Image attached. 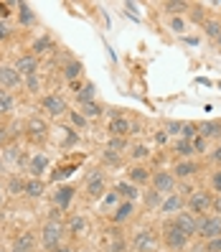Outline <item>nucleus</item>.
I'll return each instance as SVG.
<instances>
[{
    "label": "nucleus",
    "instance_id": "obj_1",
    "mask_svg": "<svg viewBox=\"0 0 221 252\" xmlns=\"http://www.w3.org/2000/svg\"><path fill=\"white\" fill-rule=\"evenodd\" d=\"M110 189H112V186H110V176H107V171L97 163V166H92L89 171L84 173L79 196H82L86 204H99L102 196H105Z\"/></svg>",
    "mask_w": 221,
    "mask_h": 252
},
{
    "label": "nucleus",
    "instance_id": "obj_2",
    "mask_svg": "<svg viewBox=\"0 0 221 252\" xmlns=\"http://www.w3.org/2000/svg\"><path fill=\"white\" fill-rule=\"evenodd\" d=\"M51 120H46L43 115H28L23 120V140L31 143L33 148H43L51 140Z\"/></svg>",
    "mask_w": 221,
    "mask_h": 252
},
{
    "label": "nucleus",
    "instance_id": "obj_3",
    "mask_svg": "<svg viewBox=\"0 0 221 252\" xmlns=\"http://www.w3.org/2000/svg\"><path fill=\"white\" fill-rule=\"evenodd\" d=\"M38 107H41V115L46 117V120H66V115L71 110V102L66 94L61 92H43L38 97Z\"/></svg>",
    "mask_w": 221,
    "mask_h": 252
},
{
    "label": "nucleus",
    "instance_id": "obj_4",
    "mask_svg": "<svg viewBox=\"0 0 221 252\" xmlns=\"http://www.w3.org/2000/svg\"><path fill=\"white\" fill-rule=\"evenodd\" d=\"M69 242V237H66V227H64V221H46L43 219V224L38 229V245L43 252H54L56 247H61Z\"/></svg>",
    "mask_w": 221,
    "mask_h": 252
},
{
    "label": "nucleus",
    "instance_id": "obj_5",
    "mask_svg": "<svg viewBox=\"0 0 221 252\" xmlns=\"http://www.w3.org/2000/svg\"><path fill=\"white\" fill-rule=\"evenodd\" d=\"M160 247V229L142 224L130 234V252H158Z\"/></svg>",
    "mask_w": 221,
    "mask_h": 252
},
{
    "label": "nucleus",
    "instance_id": "obj_6",
    "mask_svg": "<svg viewBox=\"0 0 221 252\" xmlns=\"http://www.w3.org/2000/svg\"><path fill=\"white\" fill-rule=\"evenodd\" d=\"M206 171V163L198 158H186V160H173L170 173L175 176L178 184H196V179Z\"/></svg>",
    "mask_w": 221,
    "mask_h": 252
},
{
    "label": "nucleus",
    "instance_id": "obj_7",
    "mask_svg": "<svg viewBox=\"0 0 221 252\" xmlns=\"http://www.w3.org/2000/svg\"><path fill=\"white\" fill-rule=\"evenodd\" d=\"M211 209H214V194H211L206 186H196V189L186 196V212H191L193 217L211 214Z\"/></svg>",
    "mask_w": 221,
    "mask_h": 252
},
{
    "label": "nucleus",
    "instance_id": "obj_8",
    "mask_svg": "<svg viewBox=\"0 0 221 252\" xmlns=\"http://www.w3.org/2000/svg\"><path fill=\"white\" fill-rule=\"evenodd\" d=\"M188 237L173 224L170 219H163V224H160V245H163L168 252H183L188 250Z\"/></svg>",
    "mask_w": 221,
    "mask_h": 252
},
{
    "label": "nucleus",
    "instance_id": "obj_9",
    "mask_svg": "<svg viewBox=\"0 0 221 252\" xmlns=\"http://www.w3.org/2000/svg\"><path fill=\"white\" fill-rule=\"evenodd\" d=\"M77 196H79L77 184H56L54 191L49 194V201H51V206H56V209H61L66 214L71 209V204L77 201Z\"/></svg>",
    "mask_w": 221,
    "mask_h": 252
},
{
    "label": "nucleus",
    "instance_id": "obj_10",
    "mask_svg": "<svg viewBox=\"0 0 221 252\" xmlns=\"http://www.w3.org/2000/svg\"><path fill=\"white\" fill-rule=\"evenodd\" d=\"M153 166L150 163H127V168H125V179L130 184H135L140 189H147L153 181Z\"/></svg>",
    "mask_w": 221,
    "mask_h": 252
},
{
    "label": "nucleus",
    "instance_id": "obj_11",
    "mask_svg": "<svg viewBox=\"0 0 221 252\" xmlns=\"http://www.w3.org/2000/svg\"><path fill=\"white\" fill-rule=\"evenodd\" d=\"M97 84L92 79H82V82H74L71 84V99H74V105L77 107H84V105H89V102L99 99L97 97Z\"/></svg>",
    "mask_w": 221,
    "mask_h": 252
},
{
    "label": "nucleus",
    "instance_id": "obj_12",
    "mask_svg": "<svg viewBox=\"0 0 221 252\" xmlns=\"http://www.w3.org/2000/svg\"><path fill=\"white\" fill-rule=\"evenodd\" d=\"M105 234H107V247H105V252H130V234L125 232V227L107 224Z\"/></svg>",
    "mask_w": 221,
    "mask_h": 252
},
{
    "label": "nucleus",
    "instance_id": "obj_13",
    "mask_svg": "<svg viewBox=\"0 0 221 252\" xmlns=\"http://www.w3.org/2000/svg\"><path fill=\"white\" fill-rule=\"evenodd\" d=\"M135 214H138V201H120L107 214V221L110 224H117V227H127L135 219Z\"/></svg>",
    "mask_w": 221,
    "mask_h": 252
},
{
    "label": "nucleus",
    "instance_id": "obj_14",
    "mask_svg": "<svg viewBox=\"0 0 221 252\" xmlns=\"http://www.w3.org/2000/svg\"><path fill=\"white\" fill-rule=\"evenodd\" d=\"M64 227H66L69 242L77 245V240H82V237L89 232V219H86V214H66Z\"/></svg>",
    "mask_w": 221,
    "mask_h": 252
},
{
    "label": "nucleus",
    "instance_id": "obj_15",
    "mask_svg": "<svg viewBox=\"0 0 221 252\" xmlns=\"http://www.w3.org/2000/svg\"><path fill=\"white\" fill-rule=\"evenodd\" d=\"M16 5V18H13V23L18 26V31H31V28H38V16L36 10L31 8V3H23V0H18Z\"/></svg>",
    "mask_w": 221,
    "mask_h": 252
},
{
    "label": "nucleus",
    "instance_id": "obj_16",
    "mask_svg": "<svg viewBox=\"0 0 221 252\" xmlns=\"http://www.w3.org/2000/svg\"><path fill=\"white\" fill-rule=\"evenodd\" d=\"M10 64L16 66V71L21 74L23 79H26V77H33V74H41V59L33 56L31 51H21Z\"/></svg>",
    "mask_w": 221,
    "mask_h": 252
},
{
    "label": "nucleus",
    "instance_id": "obj_17",
    "mask_svg": "<svg viewBox=\"0 0 221 252\" xmlns=\"http://www.w3.org/2000/svg\"><path fill=\"white\" fill-rule=\"evenodd\" d=\"M150 186H153L155 191H160L163 196L173 194V191H178V181H175V176L170 173V168H163V166L153 171V181H150Z\"/></svg>",
    "mask_w": 221,
    "mask_h": 252
},
{
    "label": "nucleus",
    "instance_id": "obj_18",
    "mask_svg": "<svg viewBox=\"0 0 221 252\" xmlns=\"http://www.w3.org/2000/svg\"><path fill=\"white\" fill-rule=\"evenodd\" d=\"M28 51H31L33 56H38V59H43V56H54V54L58 51V43H56V38H54L49 31H41V33L31 41Z\"/></svg>",
    "mask_w": 221,
    "mask_h": 252
},
{
    "label": "nucleus",
    "instance_id": "obj_19",
    "mask_svg": "<svg viewBox=\"0 0 221 252\" xmlns=\"http://www.w3.org/2000/svg\"><path fill=\"white\" fill-rule=\"evenodd\" d=\"M221 237V214H203L198 217V240L209 242Z\"/></svg>",
    "mask_w": 221,
    "mask_h": 252
},
{
    "label": "nucleus",
    "instance_id": "obj_20",
    "mask_svg": "<svg viewBox=\"0 0 221 252\" xmlns=\"http://www.w3.org/2000/svg\"><path fill=\"white\" fill-rule=\"evenodd\" d=\"M49 168H51V158H49V153L36 151V153H31V158H28L26 173L31 176V179H46Z\"/></svg>",
    "mask_w": 221,
    "mask_h": 252
},
{
    "label": "nucleus",
    "instance_id": "obj_21",
    "mask_svg": "<svg viewBox=\"0 0 221 252\" xmlns=\"http://www.w3.org/2000/svg\"><path fill=\"white\" fill-rule=\"evenodd\" d=\"M0 87L3 90H8V92H23V77L16 71V66L13 64H0Z\"/></svg>",
    "mask_w": 221,
    "mask_h": 252
},
{
    "label": "nucleus",
    "instance_id": "obj_22",
    "mask_svg": "<svg viewBox=\"0 0 221 252\" xmlns=\"http://www.w3.org/2000/svg\"><path fill=\"white\" fill-rule=\"evenodd\" d=\"M183 209H186V194H181V191H173V194H168V196L163 199L158 214H160V219H170V217H175V214H181Z\"/></svg>",
    "mask_w": 221,
    "mask_h": 252
},
{
    "label": "nucleus",
    "instance_id": "obj_23",
    "mask_svg": "<svg viewBox=\"0 0 221 252\" xmlns=\"http://www.w3.org/2000/svg\"><path fill=\"white\" fill-rule=\"evenodd\" d=\"M38 232H33V229H23L16 240L10 242V247H8V252H38Z\"/></svg>",
    "mask_w": 221,
    "mask_h": 252
},
{
    "label": "nucleus",
    "instance_id": "obj_24",
    "mask_svg": "<svg viewBox=\"0 0 221 252\" xmlns=\"http://www.w3.org/2000/svg\"><path fill=\"white\" fill-rule=\"evenodd\" d=\"M58 71H61V79H64L66 84L82 82V79H84V62H82V59H77V56H69Z\"/></svg>",
    "mask_w": 221,
    "mask_h": 252
},
{
    "label": "nucleus",
    "instance_id": "obj_25",
    "mask_svg": "<svg viewBox=\"0 0 221 252\" xmlns=\"http://www.w3.org/2000/svg\"><path fill=\"white\" fill-rule=\"evenodd\" d=\"M170 221L175 227H178L188 240H193V237H198V217H193L191 212H181V214H175V217H170Z\"/></svg>",
    "mask_w": 221,
    "mask_h": 252
},
{
    "label": "nucleus",
    "instance_id": "obj_26",
    "mask_svg": "<svg viewBox=\"0 0 221 252\" xmlns=\"http://www.w3.org/2000/svg\"><path fill=\"white\" fill-rule=\"evenodd\" d=\"M97 160H99V166L105 168V171H120V168H127V156L114 153V151H110V148H102Z\"/></svg>",
    "mask_w": 221,
    "mask_h": 252
},
{
    "label": "nucleus",
    "instance_id": "obj_27",
    "mask_svg": "<svg viewBox=\"0 0 221 252\" xmlns=\"http://www.w3.org/2000/svg\"><path fill=\"white\" fill-rule=\"evenodd\" d=\"M49 196V181L46 179H26V191H23V199L28 201H41Z\"/></svg>",
    "mask_w": 221,
    "mask_h": 252
},
{
    "label": "nucleus",
    "instance_id": "obj_28",
    "mask_svg": "<svg viewBox=\"0 0 221 252\" xmlns=\"http://www.w3.org/2000/svg\"><path fill=\"white\" fill-rule=\"evenodd\" d=\"M191 5H193L191 0H163V3H158L160 13H166L168 18H186Z\"/></svg>",
    "mask_w": 221,
    "mask_h": 252
},
{
    "label": "nucleus",
    "instance_id": "obj_29",
    "mask_svg": "<svg viewBox=\"0 0 221 252\" xmlns=\"http://www.w3.org/2000/svg\"><path fill=\"white\" fill-rule=\"evenodd\" d=\"M198 135L206 138L211 145L221 143V117H209V120L198 123Z\"/></svg>",
    "mask_w": 221,
    "mask_h": 252
},
{
    "label": "nucleus",
    "instance_id": "obj_30",
    "mask_svg": "<svg viewBox=\"0 0 221 252\" xmlns=\"http://www.w3.org/2000/svg\"><path fill=\"white\" fill-rule=\"evenodd\" d=\"M153 158V148L142 143V140H132L130 151H127V163H150Z\"/></svg>",
    "mask_w": 221,
    "mask_h": 252
},
{
    "label": "nucleus",
    "instance_id": "obj_31",
    "mask_svg": "<svg viewBox=\"0 0 221 252\" xmlns=\"http://www.w3.org/2000/svg\"><path fill=\"white\" fill-rule=\"evenodd\" d=\"M26 179H28V176H21L18 171H13V173L5 176V194H8V199H21L23 196Z\"/></svg>",
    "mask_w": 221,
    "mask_h": 252
},
{
    "label": "nucleus",
    "instance_id": "obj_32",
    "mask_svg": "<svg viewBox=\"0 0 221 252\" xmlns=\"http://www.w3.org/2000/svg\"><path fill=\"white\" fill-rule=\"evenodd\" d=\"M112 189L120 194V199L122 201H140L142 199V189L140 186H135V184H130L127 179H120V181H114L112 184Z\"/></svg>",
    "mask_w": 221,
    "mask_h": 252
},
{
    "label": "nucleus",
    "instance_id": "obj_33",
    "mask_svg": "<svg viewBox=\"0 0 221 252\" xmlns=\"http://www.w3.org/2000/svg\"><path fill=\"white\" fill-rule=\"evenodd\" d=\"M130 125H132V117L125 112L120 117H114V120L107 123V138L110 135H117V138H130Z\"/></svg>",
    "mask_w": 221,
    "mask_h": 252
},
{
    "label": "nucleus",
    "instance_id": "obj_34",
    "mask_svg": "<svg viewBox=\"0 0 221 252\" xmlns=\"http://www.w3.org/2000/svg\"><path fill=\"white\" fill-rule=\"evenodd\" d=\"M74 171H79V163H58V166H54V168L49 171L46 181L56 186V184H61L64 179H69Z\"/></svg>",
    "mask_w": 221,
    "mask_h": 252
},
{
    "label": "nucleus",
    "instance_id": "obj_35",
    "mask_svg": "<svg viewBox=\"0 0 221 252\" xmlns=\"http://www.w3.org/2000/svg\"><path fill=\"white\" fill-rule=\"evenodd\" d=\"M168 151L175 156V160L198 158V156H196V151H193V143H191V140H183V138H175V140L170 143V148H168Z\"/></svg>",
    "mask_w": 221,
    "mask_h": 252
},
{
    "label": "nucleus",
    "instance_id": "obj_36",
    "mask_svg": "<svg viewBox=\"0 0 221 252\" xmlns=\"http://www.w3.org/2000/svg\"><path fill=\"white\" fill-rule=\"evenodd\" d=\"M16 110H18V97L13 94V92H8V90H3V87H0V115H5L8 120H13Z\"/></svg>",
    "mask_w": 221,
    "mask_h": 252
},
{
    "label": "nucleus",
    "instance_id": "obj_37",
    "mask_svg": "<svg viewBox=\"0 0 221 252\" xmlns=\"http://www.w3.org/2000/svg\"><path fill=\"white\" fill-rule=\"evenodd\" d=\"M107 107H110V105H105L102 99H94V102H89V105L77 107V110H79V112L86 117V120H89V123H94V120H102V117L107 115Z\"/></svg>",
    "mask_w": 221,
    "mask_h": 252
},
{
    "label": "nucleus",
    "instance_id": "obj_38",
    "mask_svg": "<svg viewBox=\"0 0 221 252\" xmlns=\"http://www.w3.org/2000/svg\"><path fill=\"white\" fill-rule=\"evenodd\" d=\"M163 194L160 191H155L153 186H147V189H142V206H145V212H158L160 209V204H163Z\"/></svg>",
    "mask_w": 221,
    "mask_h": 252
},
{
    "label": "nucleus",
    "instance_id": "obj_39",
    "mask_svg": "<svg viewBox=\"0 0 221 252\" xmlns=\"http://www.w3.org/2000/svg\"><path fill=\"white\" fill-rule=\"evenodd\" d=\"M58 132H64L61 140H58L61 151H71V148H74V145H79V140H82V132H79V130H74V127H69V125H61V127H58Z\"/></svg>",
    "mask_w": 221,
    "mask_h": 252
},
{
    "label": "nucleus",
    "instance_id": "obj_40",
    "mask_svg": "<svg viewBox=\"0 0 221 252\" xmlns=\"http://www.w3.org/2000/svg\"><path fill=\"white\" fill-rule=\"evenodd\" d=\"M209 18H211V13H209V8H206L203 3H193L191 10H188V16H186L188 23H196V26H203Z\"/></svg>",
    "mask_w": 221,
    "mask_h": 252
},
{
    "label": "nucleus",
    "instance_id": "obj_41",
    "mask_svg": "<svg viewBox=\"0 0 221 252\" xmlns=\"http://www.w3.org/2000/svg\"><path fill=\"white\" fill-rule=\"evenodd\" d=\"M66 125L74 127V130H79V132H86V130L92 127V123L86 120V117H84L77 107H71V110H69V115H66Z\"/></svg>",
    "mask_w": 221,
    "mask_h": 252
},
{
    "label": "nucleus",
    "instance_id": "obj_42",
    "mask_svg": "<svg viewBox=\"0 0 221 252\" xmlns=\"http://www.w3.org/2000/svg\"><path fill=\"white\" fill-rule=\"evenodd\" d=\"M201 33H203V38H209V41L216 43V38L221 36V18L219 16H211L209 21L201 26Z\"/></svg>",
    "mask_w": 221,
    "mask_h": 252
},
{
    "label": "nucleus",
    "instance_id": "obj_43",
    "mask_svg": "<svg viewBox=\"0 0 221 252\" xmlns=\"http://www.w3.org/2000/svg\"><path fill=\"white\" fill-rule=\"evenodd\" d=\"M18 36V26L13 21H0V49L8 46V43Z\"/></svg>",
    "mask_w": 221,
    "mask_h": 252
},
{
    "label": "nucleus",
    "instance_id": "obj_44",
    "mask_svg": "<svg viewBox=\"0 0 221 252\" xmlns=\"http://www.w3.org/2000/svg\"><path fill=\"white\" fill-rule=\"evenodd\" d=\"M130 145H132V140H130V138H117V135H110V138L105 140V148H110V151H114V153H122V156H127Z\"/></svg>",
    "mask_w": 221,
    "mask_h": 252
},
{
    "label": "nucleus",
    "instance_id": "obj_45",
    "mask_svg": "<svg viewBox=\"0 0 221 252\" xmlns=\"http://www.w3.org/2000/svg\"><path fill=\"white\" fill-rule=\"evenodd\" d=\"M41 90H43V79L41 74H33V77H26L23 79V92L31 94V97H41Z\"/></svg>",
    "mask_w": 221,
    "mask_h": 252
},
{
    "label": "nucleus",
    "instance_id": "obj_46",
    "mask_svg": "<svg viewBox=\"0 0 221 252\" xmlns=\"http://www.w3.org/2000/svg\"><path fill=\"white\" fill-rule=\"evenodd\" d=\"M206 189L214 196H221V168H209V173H206Z\"/></svg>",
    "mask_w": 221,
    "mask_h": 252
},
{
    "label": "nucleus",
    "instance_id": "obj_47",
    "mask_svg": "<svg viewBox=\"0 0 221 252\" xmlns=\"http://www.w3.org/2000/svg\"><path fill=\"white\" fill-rule=\"evenodd\" d=\"M120 201H122V199H120V194H117V191H114V189H110V191H107V194H105V196H102V201H99V209L110 214V212L114 209V206H117V204H120Z\"/></svg>",
    "mask_w": 221,
    "mask_h": 252
},
{
    "label": "nucleus",
    "instance_id": "obj_48",
    "mask_svg": "<svg viewBox=\"0 0 221 252\" xmlns=\"http://www.w3.org/2000/svg\"><path fill=\"white\" fill-rule=\"evenodd\" d=\"M203 163H206V166H211V168H221V143L211 145V151L203 156Z\"/></svg>",
    "mask_w": 221,
    "mask_h": 252
},
{
    "label": "nucleus",
    "instance_id": "obj_49",
    "mask_svg": "<svg viewBox=\"0 0 221 252\" xmlns=\"http://www.w3.org/2000/svg\"><path fill=\"white\" fill-rule=\"evenodd\" d=\"M160 127H163L166 132H168V135L175 140V138H181V130H183V120H173V117H170V120H163V123H160Z\"/></svg>",
    "mask_w": 221,
    "mask_h": 252
},
{
    "label": "nucleus",
    "instance_id": "obj_50",
    "mask_svg": "<svg viewBox=\"0 0 221 252\" xmlns=\"http://www.w3.org/2000/svg\"><path fill=\"white\" fill-rule=\"evenodd\" d=\"M153 143H155L158 148H170L173 138L168 135V132H166L163 127H158V130H153Z\"/></svg>",
    "mask_w": 221,
    "mask_h": 252
},
{
    "label": "nucleus",
    "instance_id": "obj_51",
    "mask_svg": "<svg viewBox=\"0 0 221 252\" xmlns=\"http://www.w3.org/2000/svg\"><path fill=\"white\" fill-rule=\"evenodd\" d=\"M196 135H198V123H193V120H183L181 138H183V140H193Z\"/></svg>",
    "mask_w": 221,
    "mask_h": 252
},
{
    "label": "nucleus",
    "instance_id": "obj_52",
    "mask_svg": "<svg viewBox=\"0 0 221 252\" xmlns=\"http://www.w3.org/2000/svg\"><path fill=\"white\" fill-rule=\"evenodd\" d=\"M168 28H170L173 33L183 36V33L188 31V21H186V18H168Z\"/></svg>",
    "mask_w": 221,
    "mask_h": 252
},
{
    "label": "nucleus",
    "instance_id": "obj_53",
    "mask_svg": "<svg viewBox=\"0 0 221 252\" xmlns=\"http://www.w3.org/2000/svg\"><path fill=\"white\" fill-rule=\"evenodd\" d=\"M191 143H193V151H196V156H206V153L211 151V143L206 140V138H201V135H196Z\"/></svg>",
    "mask_w": 221,
    "mask_h": 252
},
{
    "label": "nucleus",
    "instance_id": "obj_54",
    "mask_svg": "<svg viewBox=\"0 0 221 252\" xmlns=\"http://www.w3.org/2000/svg\"><path fill=\"white\" fill-rule=\"evenodd\" d=\"M13 18H16V5L0 0V21H13Z\"/></svg>",
    "mask_w": 221,
    "mask_h": 252
},
{
    "label": "nucleus",
    "instance_id": "obj_55",
    "mask_svg": "<svg viewBox=\"0 0 221 252\" xmlns=\"http://www.w3.org/2000/svg\"><path fill=\"white\" fill-rule=\"evenodd\" d=\"M8 145H13V135H10V127L5 123V125H0V153H3Z\"/></svg>",
    "mask_w": 221,
    "mask_h": 252
},
{
    "label": "nucleus",
    "instance_id": "obj_56",
    "mask_svg": "<svg viewBox=\"0 0 221 252\" xmlns=\"http://www.w3.org/2000/svg\"><path fill=\"white\" fill-rule=\"evenodd\" d=\"M142 130H145V123L138 120V117H132V125H130V140H135L138 135H142Z\"/></svg>",
    "mask_w": 221,
    "mask_h": 252
},
{
    "label": "nucleus",
    "instance_id": "obj_57",
    "mask_svg": "<svg viewBox=\"0 0 221 252\" xmlns=\"http://www.w3.org/2000/svg\"><path fill=\"white\" fill-rule=\"evenodd\" d=\"M203 252H221V237H216V240H209V242H203Z\"/></svg>",
    "mask_w": 221,
    "mask_h": 252
},
{
    "label": "nucleus",
    "instance_id": "obj_58",
    "mask_svg": "<svg viewBox=\"0 0 221 252\" xmlns=\"http://www.w3.org/2000/svg\"><path fill=\"white\" fill-rule=\"evenodd\" d=\"M5 199H8V194H5V179L0 176V206L5 204Z\"/></svg>",
    "mask_w": 221,
    "mask_h": 252
},
{
    "label": "nucleus",
    "instance_id": "obj_59",
    "mask_svg": "<svg viewBox=\"0 0 221 252\" xmlns=\"http://www.w3.org/2000/svg\"><path fill=\"white\" fill-rule=\"evenodd\" d=\"M54 252H74V245H71V242H66V245H61V247H56Z\"/></svg>",
    "mask_w": 221,
    "mask_h": 252
},
{
    "label": "nucleus",
    "instance_id": "obj_60",
    "mask_svg": "<svg viewBox=\"0 0 221 252\" xmlns=\"http://www.w3.org/2000/svg\"><path fill=\"white\" fill-rule=\"evenodd\" d=\"M216 51H219V54H221V36H219V38H216Z\"/></svg>",
    "mask_w": 221,
    "mask_h": 252
},
{
    "label": "nucleus",
    "instance_id": "obj_61",
    "mask_svg": "<svg viewBox=\"0 0 221 252\" xmlns=\"http://www.w3.org/2000/svg\"><path fill=\"white\" fill-rule=\"evenodd\" d=\"M5 123H8V117H5V115H0V125H5Z\"/></svg>",
    "mask_w": 221,
    "mask_h": 252
},
{
    "label": "nucleus",
    "instance_id": "obj_62",
    "mask_svg": "<svg viewBox=\"0 0 221 252\" xmlns=\"http://www.w3.org/2000/svg\"><path fill=\"white\" fill-rule=\"evenodd\" d=\"M0 252H8V247H3V245H0Z\"/></svg>",
    "mask_w": 221,
    "mask_h": 252
},
{
    "label": "nucleus",
    "instance_id": "obj_63",
    "mask_svg": "<svg viewBox=\"0 0 221 252\" xmlns=\"http://www.w3.org/2000/svg\"><path fill=\"white\" fill-rule=\"evenodd\" d=\"M89 252H105V250H89Z\"/></svg>",
    "mask_w": 221,
    "mask_h": 252
}]
</instances>
